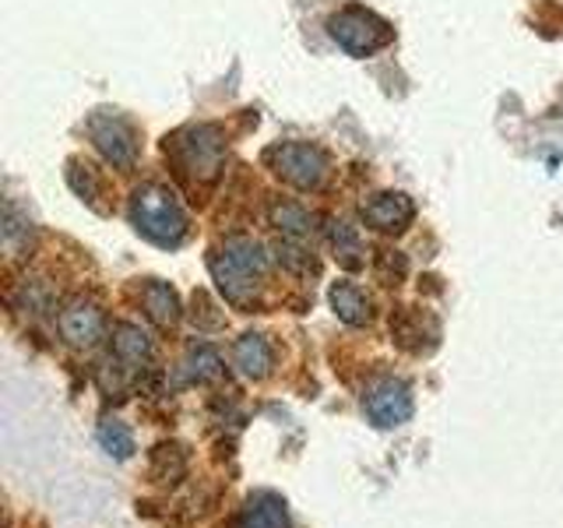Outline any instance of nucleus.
<instances>
[{"mask_svg":"<svg viewBox=\"0 0 563 528\" xmlns=\"http://www.w3.org/2000/svg\"><path fill=\"white\" fill-rule=\"evenodd\" d=\"M141 304H145V314L158 328H169L180 321V299H176L173 286H166V282L152 278L148 286L141 289Z\"/></svg>","mask_w":563,"mask_h":528,"instance_id":"nucleus-16","label":"nucleus"},{"mask_svg":"<svg viewBox=\"0 0 563 528\" xmlns=\"http://www.w3.org/2000/svg\"><path fill=\"white\" fill-rule=\"evenodd\" d=\"M57 328L67 345L92 349L106 331V317L96 304H88V299H70V304L57 314Z\"/></svg>","mask_w":563,"mask_h":528,"instance_id":"nucleus-8","label":"nucleus"},{"mask_svg":"<svg viewBox=\"0 0 563 528\" xmlns=\"http://www.w3.org/2000/svg\"><path fill=\"white\" fill-rule=\"evenodd\" d=\"M422 324H427V317H422L419 310H409L405 307L398 317H391V331H395V339L405 345V349H412V352H422Z\"/></svg>","mask_w":563,"mask_h":528,"instance_id":"nucleus-20","label":"nucleus"},{"mask_svg":"<svg viewBox=\"0 0 563 528\" xmlns=\"http://www.w3.org/2000/svg\"><path fill=\"white\" fill-rule=\"evenodd\" d=\"M412 216H416V205L409 194H401V190H384L363 205V222L369 229H377V233H401V229L412 222Z\"/></svg>","mask_w":563,"mask_h":528,"instance_id":"nucleus-9","label":"nucleus"},{"mask_svg":"<svg viewBox=\"0 0 563 528\" xmlns=\"http://www.w3.org/2000/svg\"><path fill=\"white\" fill-rule=\"evenodd\" d=\"M328 243L334 251V261L342 264V268L356 272L363 268V240L356 233V226H349L345 219H328Z\"/></svg>","mask_w":563,"mask_h":528,"instance_id":"nucleus-14","label":"nucleus"},{"mask_svg":"<svg viewBox=\"0 0 563 528\" xmlns=\"http://www.w3.org/2000/svg\"><path fill=\"white\" fill-rule=\"evenodd\" d=\"M331 40L339 43L349 57H374L377 50H384L387 43L395 40L391 25L377 18L374 11L366 8H345L328 22Z\"/></svg>","mask_w":563,"mask_h":528,"instance_id":"nucleus-4","label":"nucleus"},{"mask_svg":"<svg viewBox=\"0 0 563 528\" xmlns=\"http://www.w3.org/2000/svg\"><path fill=\"white\" fill-rule=\"evenodd\" d=\"M236 528H289L286 501L275 497V493H254V497L243 504Z\"/></svg>","mask_w":563,"mask_h":528,"instance_id":"nucleus-11","label":"nucleus"},{"mask_svg":"<svg viewBox=\"0 0 563 528\" xmlns=\"http://www.w3.org/2000/svg\"><path fill=\"white\" fill-rule=\"evenodd\" d=\"M264 163L272 166L278 180H286L296 190H317L328 176V155L317 145H303V141H278L264 152Z\"/></svg>","mask_w":563,"mask_h":528,"instance_id":"nucleus-5","label":"nucleus"},{"mask_svg":"<svg viewBox=\"0 0 563 528\" xmlns=\"http://www.w3.org/2000/svg\"><path fill=\"white\" fill-rule=\"evenodd\" d=\"M278 261L286 264L289 272H296V275H310V272H317V261H313V254L307 251V243H296V240H282V243H278Z\"/></svg>","mask_w":563,"mask_h":528,"instance_id":"nucleus-21","label":"nucleus"},{"mask_svg":"<svg viewBox=\"0 0 563 528\" xmlns=\"http://www.w3.org/2000/svg\"><path fill=\"white\" fill-rule=\"evenodd\" d=\"M67 180H70V187H75L85 201H92L96 205V198H99V180H96V173H92V166H81V163H70V173H67Z\"/></svg>","mask_w":563,"mask_h":528,"instance_id":"nucleus-22","label":"nucleus"},{"mask_svg":"<svg viewBox=\"0 0 563 528\" xmlns=\"http://www.w3.org/2000/svg\"><path fill=\"white\" fill-rule=\"evenodd\" d=\"M233 360H236L243 377L261 381V377H268V370L275 363V352H272V345H268L264 334H243V339L233 345Z\"/></svg>","mask_w":563,"mask_h":528,"instance_id":"nucleus-12","label":"nucleus"},{"mask_svg":"<svg viewBox=\"0 0 563 528\" xmlns=\"http://www.w3.org/2000/svg\"><path fill=\"white\" fill-rule=\"evenodd\" d=\"M88 134H92L99 155L110 163L113 169H128L137 158V138L131 131V123L117 117V113H96L88 120Z\"/></svg>","mask_w":563,"mask_h":528,"instance_id":"nucleus-7","label":"nucleus"},{"mask_svg":"<svg viewBox=\"0 0 563 528\" xmlns=\"http://www.w3.org/2000/svg\"><path fill=\"white\" fill-rule=\"evenodd\" d=\"M268 219L272 226L282 233V240H296V243H307L310 233H313V219L303 205L296 201H272L268 208Z\"/></svg>","mask_w":563,"mask_h":528,"instance_id":"nucleus-13","label":"nucleus"},{"mask_svg":"<svg viewBox=\"0 0 563 528\" xmlns=\"http://www.w3.org/2000/svg\"><path fill=\"white\" fill-rule=\"evenodd\" d=\"M328 299H331V310L339 314V321H345L352 328H363V324H369V317H374L369 314V299L352 286V282H334Z\"/></svg>","mask_w":563,"mask_h":528,"instance_id":"nucleus-15","label":"nucleus"},{"mask_svg":"<svg viewBox=\"0 0 563 528\" xmlns=\"http://www.w3.org/2000/svg\"><path fill=\"white\" fill-rule=\"evenodd\" d=\"M366 419L380 430H395L412 419V387L398 377H380L366 387L363 395Z\"/></svg>","mask_w":563,"mask_h":528,"instance_id":"nucleus-6","label":"nucleus"},{"mask_svg":"<svg viewBox=\"0 0 563 528\" xmlns=\"http://www.w3.org/2000/svg\"><path fill=\"white\" fill-rule=\"evenodd\" d=\"M131 219L137 226V233L158 246H180L187 237V211L169 187L158 184L141 187L131 201Z\"/></svg>","mask_w":563,"mask_h":528,"instance_id":"nucleus-2","label":"nucleus"},{"mask_svg":"<svg viewBox=\"0 0 563 528\" xmlns=\"http://www.w3.org/2000/svg\"><path fill=\"white\" fill-rule=\"evenodd\" d=\"M99 444L102 451H110L113 458H131L134 454V433L128 430V422L120 419H102L99 422Z\"/></svg>","mask_w":563,"mask_h":528,"instance_id":"nucleus-17","label":"nucleus"},{"mask_svg":"<svg viewBox=\"0 0 563 528\" xmlns=\"http://www.w3.org/2000/svg\"><path fill=\"white\" fill-rule=\"evenodd\" d=\"M208 268L229 304L251 307L264 275H268V254H264V246L251 237H229L225 243H219L216 251H211Z\"/></svg>","mask_w":563,"mask_h":528,"instance_id":"nucleus-1","label":"nucleus"},{"mask_svg":"<svg viewBox=\"0 0 563 528\" xmlns=\"http://www.w3.org/2000/svg\"><path fill=\"white\" fill-rule=\"evenodd\" d=\"M110 360L123 370H145L152 360V339L137 324H120L113 331V356Z\"/></svg>","mask_w":563,"mask_h":528,"instance_id":"nucleus-10","label":"nucleus"},{"mask_svg":"<svg viewBox=\"0 0 563 528\" xmlns=\"http://www.w3.org/2000/svg\"><path fill=\"white\" fill-rule=\"evenodd\" d=\"M0 233H4V246H8V251H14V246L22 243V237H29V233H32L29 219L18 216V208H14L11 201L4 205V229H0Z\"/></svg>","mask_w":563,"mask_h":528,"instance_id":"nucleus-23","label":"nucleus"},{"mask_svg":"<svg viewBox=\"0 0 563 528\" xmlns=\"http://www.w3.org/2000/svg\"><path fill=\"white\" fill-rule=\"evenodd\" d=\"M216 377H222V360H219V352L216 349H208V345H201V349H194L190 356H187V363H184V381H216Z\"/></svg>","mask_w":563,"mask_h":528,"instance_id":"nucleus-18","label":"nucleus"},{"mask_svg":"<svg viewBox=\"0 0 563 528\" xmlns=\"http://www.w3.org/2000/svg\"><path fill=\"white\" fill-rule=\"evenodd\" d=\"M173 158L190 184H211L219 180L225 166V138L216 128H187L173 138Z\"/></svg>","mask_w":563,"mask_h":528,"instance_id":"nucleus-3","label":"nucleus"},{"mask_svg":"<svg viewBox=\"0 0 563 528\" xmlns=\"http://www.w3.org/2000/svg\"><path fill=\"white\" fill-rule=\"evenodd\" d=\"M184 472H187V458H184L180 448H176V444L155 448V454H152V475H155L158 483H176Z\"/></svg>","mask_w":563,"mask_h":528,"instance_id":"nucleus-19","label":"nucleus"}]
</instances>
